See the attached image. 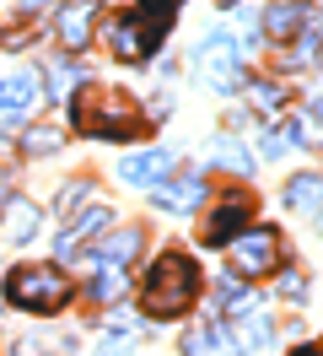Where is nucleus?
I'll list each match as a JSON object with an SVG mask.
<instances>
[{
    "label": "nucleus",
    "mask_w": 323,
    "mask_h": 356,
    "mask_svg": "<svg viewBox=\"0 0 323 356\" xmlns=\"http://www.w3.org/2000/svg\"><path fill=\"white\" fill-rule=\"evenodd\" d=\"M270 340H275V324H270L264 313H248V318H242V334H237V351H264Z\"/></svg>",
    "instance_id": "obj_17"
},
{
    "label": "nucleus",
    "mask_w": 323,
    "mask_h": 356,
    "mask_svg": "<svg viewBox=\"0 0 323 356\" xmlns=\"http://www.w3.org/2000/svg\"><path fill=\"white\" fill-rule=\"evenodd\" d=\"M285 205L301 216H323V173H297L285 184Z\"/></svg>",
    "instance_id": "obj_11"
},
{
    "label": "nucleus",
    "mask_w": 323,
    "mask_h": 356,
    "mask_svg": "<svg viewBox=\"0 0 323 356\" xmlns=\"http://www.w3.org/2000/svg\"><path fill=\"white\" fill-rule=\"evenodd\" d=\"M22 6H27V11H43V6H54V0H22Z\"/></svg>",
    "instance_id": "obj_28"
},
{
    "label": "nucleus",
    "mask_w": 323,
    "mask_h": 356,
    "mask_svg": "<svg viewBox=\"0 0 323 356\" xmlns=\"http://www.w3.org/2000/svg\"><path fill=\"white\" fill-rule=\"evenodd\" d=\"M291 60H297V65H313V60H318V44H323V33H318V22H313V17H307V22L297 27V38H291Z\"/></svg>",
    "instance_id": "obj_20"
},
{
    "label": "nucleus",
    "mask_w": 323,
    "mask_h": 356,
    "mask_svg": "<svg viewBox=\"0 0 323 356\" xmlns=\"http://www.w3.org/2000/svg\"><path fill=\"white\" fill-rule=\"evenodd\" d=\"M151 195H156L162 211H194V205L205 200V184H199V178H183V184H156Z\"/></svg>",
    "instance_id": "obj_12"
},
{
    "label": "nucleus",
    "mask_w": 323,
    "mask_h": 356,
    "mask_svg": "<svg viewBox=\"0 0 323 356\" xmlns=\"http://www.w3.org/2000/svg\"><path fill=\"white\" fill-rule=\"evenodd\" d=\"M232 265L237 275H270L280 265V232L275 227H254V232H242L232 248Z\"/></svg>",
    "instance_id": "obj_6"
},
{
    "label": "nucleus",
    "mask_w": 323,
    "mask_h": 356,
    "mask_svg": "<svg viewBox=\"0 0 323 356\" xmlns=\"http://www.w3.org/2000/svg\"><path fill=\"white\" fill-rule=\"evenodd\" d=\"M135 248H140V232L124 227V232H113L103 248H92V265H124V259H135Z\"/></svg>",
    "instance_id": "obj_16"
},
{
    "label": "nucleus",
    "mask_w": 323,
    "mask_h": 356,
    "mask_svg": "<svg viewBox=\"0 0 323 356\" xmlns=\"http://www.w3.org/2000/svg\"><path fill=\"white\" fill-rule=\"evenodd\" d=\"M54 146H60V135H54V130H33V135H27V152H54Z\"/></svg>",
    "instance_id": "obj_25"
},
{
    "label": "nucleus",
    "mask_w": 323,
    "mask_h": 356,
    "mask_svg": "<svg viewBox=\"0 0 323 356\" xmlns=\"http://www.w3.org/2000/svg\"><path fill=\"white\" fill-rule=\"evenodd\" d=\"M6 302H17L27 313H60L70 302V275L54 265H22L6 281Z\"/></svg>",
    "instance_id": "obj_4"
},
{
    "label": "nucleus",
    "mask_w": 323,
    "mask_h": 356,
    "mask_svg": "<svg viewBox=\"0 0 323 356\" xmlns=\"http://www.w3.org/2000/svg\"><path fill=\"white\" fill-rule=\"evenodd\" d=\"M221 6H237V0H221Z\"/></svg>",
    "instance_id": "obj_30"
},
{
    "label": "nucleus",
    "mask_w": 323,
    "mask_h": 356,
    "mask_svg": "<svg viewBox=\"0 0 323 356\" xmlns=\"http://www.w3.org/2000/svg\"><path fill=\"white\" fill-rule=\"evenodd\" d=\"M285 152V135H264V156H280Z\"/></svg>",
    "instance_id": "obj_26"
},
{
    "label": "nucleus",
    "mask_w": 323,
    "mask_h": 356,
    "mask_svg": "<svg viewBox=\"0 0 323 356\" xmlns=\"http://www.w3.org/2000/svg\"><path fill=\"white\" fill-rule=\"evenodd\" d=\"M6 189H11V168L0 162V200H6Z\"/></svg>",
    "instance_id": "obj_27"
},
{
    "label": "nucleus",
    "mask_w": 323,
    "mask_h": 356,
    "mask_svg": "<svg viewBox=\"0 0 323 356\" xmlns=\"http://www.w3.org/2000/svg\"><path fill=\"white\" fill-rule=\"evenodd\" d=\"M129 351H135V346H129L124 334H108V340H103V346H97L92 356H129Z\"/></svg>",
    "instance_id": "obj_24"
},
{
    "label": "nucleus",
    "mask_w": 323,
    "mask_h": 356,
    "mask_svg": "<svg viewBox=\"0 0 323 356\" xmlns=\"http://www.w3.org/2000/svg\"><path fill=\"white\" fill-rule=\"evenodd\" d=\"M280 103H285V87H275V81H258L254 87V108L270 113V108H280Z\"/></svg>",
    "instance_id": "obj_21"
},
{
    "label": "nucleus",
    "mask_w": 323,
    "mask_h": 356,
    "mask_svg": "<svg viewBox=\"0 0 323 356\" xmlns=\"http://www.w3.org/2000/svg\"><path fill=\"white\" fill-rule=\"evenodd\" d=\"M178 11H183V0H135V11L108 27L113 54H119V60H129V65L151 60V54H156V44H162V33L178 22Z\"/></svg>",
    "instance_id": "obj_1"
},
{
    "label": "nucleus",
    "mask_w": 323,
    "mask_h": 356,
    "mask_svg": "<svg viewBox=\"0 0 323 356\" xmlns=\"http://www.w3.org/2000/svg\"><path fill=\"white\" fill-rule=\"evenodd\" d=\"M108 216H113L108 205H92V211H81L76 222L65 227V238H60V254H76V243H81V238H92V232H103V227H108Z\"/></svg>",
    "instance_id": "obj_15"
},
{
    "label": "nucleus",
    "mask_w": 323,
    "mask_h": 356,
    "mask_svg": "<svg viewBox=\"0 0 323 356\" xmlns=\"http://www.w3.org/2000/svg\"><path fill=\"white\" fill-rule=\"evenodd\" d=\"M97 270H103V275H97V297H119V291H124V281L113 275V265H97Z\"/></svg>",
    "instance_id": "obj_23"
},
{
    "label": "nucleus",
    "mask_w": 323,
    "mask_h": 356,
    "mask_svg": "<svg viewBox=\"0 0 323 356\" xmlns=\"http://www.w3.org/2000/svg\"><path fill=\"white\" fill-rule=\"evenodd\" d=\"M183 356H242V351H237V334L226 330V324L205 318V324H194V330L183 334Z\"/></svg>",
    "instance_id": "obj_8"
},
{
    "label": "nucleus",
    "mask_w": 323,
    "mask_h": 356,
    "mask_svg": "<svg viewBox=\"0 0 323 356\" xmlns=\"http://www.w3.org/2000/svg\"><path fill=\"white\" fill-rule=\"evenodd\" d=\"M92 22H97V0H70V6L60 11V22H54V33H60L65 49H86Z\"/></svg>",
    "instance_id": "obj_9"
},
{
    "label": "nucleus",
    "mask_w": 323,
    "mask_h": 356,
    "mask_svg": "<svg viewBox=\"0 0 323 356\" xmlns=\"http://www.w3.org/2000/svg\"><path fill=\"white\" fill-rule=\"evenodd\" d=\"M291 356H323V351H313V346H301V351H291Z\"/></svg>",
    "instance_id": "obj_29"
},
{
    "label": "nucleus",
    "mask_w": 323,
    "mask_h": 356,
    "mask_svg": "<svg viewBox=\"0 0 323 356\" xmlns=\"http://www.w3.org/2000/svg\"><path fill=\"white\" fill-rule=\"evenodd\" d=\"M33 232H38V211H33L27 200H17L11 205V222H6V238H11V243H27Z\"/></svg>",
    "instance_id": "obj_19"
},
{
    "label": "nucleus",
    "mask_w": 323,
    "mask_h": 356,
    "mask_svg": "<svg viewBox=\"0 0 323 356\" xmlns=\"http://www.w3.org/2000/svg\"><path fill=\"white\" fill-rule=\"evenodd\" d=\"M17 356H60V346H54V340H38V334H22Z\"/></svg>",
    "instance_id": "obj_22"
},
{
    "label": "nucleus",
    "mask_w": 323,
    "mask_h": 356,
    "mask_svg": "<svg viewBox=\"0 0 323 356\" xmlns=\"http://www.w3.org/2000/svg\"><path fill=\"white\" fill-rule=\"evenodd\" d=\"M237 49L242 44H237L232 33H210L199 44V70H205V81L215 92H237V81H242V54Z\"/></svg>",
    "instance_id": "obj_5"
},
{
    "label": "nucleus",
    "mask_w": 323,
    "mask_h": 356,
    "mask_svg": "<svg viewBox=\"0 0 323 356\" xmlns=\"http://www.w3.org/2000/svg\"><path fill=\"white\" fill-rule=\"evenodd\" d=\"M199 297V265H194L183 248H167L146 275V291H140V302H146L151 318H172V313H183Z\"/></svg>",
    "instance_id": "obj_3"
},
{
    "label": "nucleus",
    "mask_w": 323,
    "mask_h": 356,
    "mask_svg": "<svg viewBox=\"0 0 323 356\" xmlns=\"http://www.w3.org/2000/svg\"><path fill=\"white\" fill-rule=\"evenodd\" d=\"M33 97H38V81H33L27 70H17V76L0 81V113H27V108H33Z\"/></svg>",
    "instance_id": "obj_13"
},
{
    "label": "nucleus",
    "mask_w": 323,
    "mask_h": 356,
    "mask_svg": "<svg viewBox=\"0 0 323 356\" xmlns=\"http://www.w3.org/2000/svg\"><path fill=\"white\" fill-rule=\"evenodd\" d=\"M248 211H254V205L242 200V195H237V200H221V205L210 211V216H205V227H199V238H205V243H232L237 232L248 227Z\"/></svg>",
    "instance_id": "obj_7"
},
{
    "label": "nucleus",
    "mask_w": 323,
    "mask_h": 356,
    "mask_svg": "<svg viewBox=\"0 0 323 356\" xmlns=\"http://www.w3.org/2000/svg\"><path fill=\"white\" fill-rule=\"evenodd\" d=\"M307 17H313V11H307L301 0H285V6H270V11H264V33H270V38H291V33H297V27L307 22Z\"/></svg>",
    "instance_id": "obj_14"
},
{
    "label": "nucleus",
    "mask_w": 323,
    "mask_h": 356,
    "mask_svg": "<svg viewBox=\"0 0 323 356\" xmlns=\"http://www.w3.org/2000/svg\"><path fill=\"white\" fill-rule=\"evenodd\" d=\"M210 162L215 168H232V173H254V156L242 152L237 140H210Z\"/></svg>",
    "instance_id": "obj_18"
},
{
    "label": "nucleus",
    "mask_w": 323,
    "mask_h": 356,
    "mask_svg": "<svg viewBox=\"0 0 323 356\" xmlns=\"http://www.w3.org/2000/svg\"><path fill=\"white\" fill-rule=\"evenodd\" d=\"M124 184H140V189H156L162 178L172 173V156L167 152H135V156H124Z\"/></svg>",
    "instance_id": "obj_10"
},
{
    "label": "nucleus",
    "mask_w": 323,
    "mask_h": 356,
    "mask_svg": "<svg viewBox=\"0 0 323 356\" xmlns=\"http://www.w3.org/2000/svg\"><path fill=\"white\" fill-rule=\"evenodd\" d=\"M76 124L86 135H103V140H135V135H146V113L129 103V92L97 81L76 97Z\"/></svg>",
    "instance_id": "obj_2"
}]
</instances>
